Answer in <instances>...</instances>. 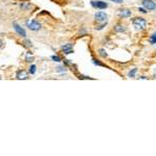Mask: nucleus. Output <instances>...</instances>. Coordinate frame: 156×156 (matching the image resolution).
<instances>
[{"label": "nucleus", "mask_w": 156, "mask_h": 156, "mask_svg": "<svg viewBox=\"0 0 156 156\" xmlns=\"http://www.w3.org/2000/svg\"><path fill=\"white\" fill-rule=\"evenodd\" d=\"M95 19H96V21H97L98 24H99V25L96 27V29H97V30L102 29L104 26L107 24V15L105 14V13H103V12L97 13V14L95 15Z\"/></svg>", "instance_id": "1"}, {"label": "nucleus", "mask_w": 156, "mask_h": 156, "mask_svg": "<svg viewBox=\"0 0 156 156\" xmlns=\"http://www.w3.org/2000/svg\"><path fill=\"white\" fill-rule=\"evenodd\" d=\"M132 23H133V26L136 29H138V30H144L147 26V21L144 18H135L132 21Z\"/></svg>", "instance_id": "2"}, {"label": "nucleus", "mask_w": 156, "mask_h": 156, "mask_svg": "<svg viewBox=\"0 0 156 156\" xmlns=\"http://www.w3.org/2000/svg\"><path fill=\"white\" fill-rule=\"evenodd\" d=\"M143 6L148 11H154L156 10V3L153 0H143L142 1Z\"/></svg>", "instance_id": "3"}, {"label": "nucleus", "mask_w": 156, "mask_h": 156, "mask_svg": "<svg viewBox=\"0 0 156 156\" xmlns=\"http://www.w3.org/2000/svg\"><path fill=\"white\" fill-rule=\"evenodd\" d=\"M27 27H28L30 30L37 31L41 29V24L39 23L38 21H36V20H31V21L27 22Z\"/></svg>", "instance_id": "4"}, {"label": "nucleus", "mask_w": 156, "mask_h": 156, "mask_svg": "<svg viewBox=\"0 0 156 156\" xmlns=\"http://www.w3.org/2000/svg\"><path fill=\"white\" fill-rule=\"evenodd\" d=\"M91 3H92L93 6L98 8V10H104L108 6V4L106 2H103V1H92Z\"/></svg>", "instance_id": "5"}, {"label": "nucleus", "mask_w": 156, "mask_h": 156, "mask_svg": "<svg viewBox=\"0 0 156 156\" xmlns=\"http://www.w3.org/2000/svg\"><path fill=\"white\" fill-rule=\"evenodd\" d=\"M13 25H14V29L16 30V32L18 33V34H20L21 37H26V31L24 30L23 28H22V27L19 25V24L14 23Z\"/></svg>", "instance_id": "6"}, {"label": "nucleus", "mask_w": 156, "mask_h": 156, "mask_svg": "<svg viewBox=\"0 0 156 156\" xmlns=\"http://www.w3.org/2000/svg\"><path fill=\"white\" fill-rule=\"evenodd\" d=\"M27 72L26 71H18V73H17V78L18 79H27Z\"/></svg>", "instance_id": "7"}, {"label": "nucleus", "mask_w": 156, "mask_h": 156, "mask_svg": "<svg viewBox=\"0 0 156 156\" xmlns=\"http://www.w3.org/2000/svg\"><path fill=\"white\" fill-rule=\"evenodd\" d=\"M120 16H121V17H123V18H126V17L131 16V12H130L129 10H121Z\"/></svg>", "instance_id": "8"}, {"label": "nucleus", "mask_w": 156, "mask_h": 156, "mask_svg": "<svg viewBox=\"0 0 156 156\" xmlns=\"http://www.w3.org/2000/svg\"><path fill=\"white\" fill-rule=\"evenodd\" d=\"M115 30L117 31V32H123V31H125V28H124L123 25H121V24H118V25L115 26Z\"/></svg>", "instance_id": "9"}, {"label": "nucleus", "mask_w": 156, "mask_h": 156, "mask_svg": "<svg viewBox=\"0 0 156 156\" xmlns=\"http://www.w3.org/2000/svg\"><path fill=\"white\" fill-rule=\"evenodd\" d=\"M150 43L151 44H156V32H154L151 37H150Z\"/></svg>", "instance_id": "10"}, {"label": "nucleus", "mask_w": 156, "mask_h": 156, "mask_svg": "<svg viewBox=\"0 0 156 156\" xmlns=\"http://www.w3.org/2000/svg\"><path fill=\"white\" fill-rule=\"evenodd\" d=\"M72 48H73V46H72V44H67V45L63 46V50L65 51H67V50H71Z\"/></svg>", "instance_id": "11"}, {"label": "nucleus", "mask_w": 156, "mask_h": 156, "mask_svg": "<svg viewBox=\"0 0 156 156\" xmlns=\"http://www.w3.org/2000/svg\"><path fill=\"white\" fill-rule=\"evenodd\" d=\"M32 60H33L32 55H31L30 53H27V55H26V62H28V63H32Z\"/></svg>", "instance_id": "12"}, {"label": "nucleus", "mask_w": 156, "mask_h": 156, "mask_svg": "<svg viewBox=\"0 0 156 156\" xmlns=\"http://www.w3.org/2000/svg\"><path fill=\"white\" fill-rule=\"evenodd\" d=\"M37 71V67L34 66V65H32V66L29 68V72H30V74H34Z\"/></svg>", "instance_id": "13"}, {"label": "nucleus", "mask_w": 156, "mask_h": 156, "mask_svg": "<svg viewBox=\"0 0 156 156\" xmlns=\"http://www.w3.org/2000/svg\"><path fill=\"white\" fill-rule=\"evenodd\" d=\"M136 69H133L132 71H130L129 73H128V76H129V77H134L135 76V73H136Z\"/></svg>", "instance_id": "14"}, {"label": "nucleus", "mask_w": 156, "mask_h": 156, "mask_svg": "<svg viewBox=\"0 0 156 156\" xmlns=\"http://www.w3.org/2000/svg\"><path fill=\"white\" fill-rule=\"evenodd\" d=\"M52 59H53V60H54V62H60V60H62V59H60V57H58V56H55V55H53V56H52Z\"/></svg>", "instance_id": "15"}, {"label": "nucleus", "mask_w": 156, "mask_h": 156, "mask_svg": "<svg viewBox=\"0 0 156 156\" xmlns=\"http://www.w3.org/2000/svg\"><path fill=\"white\" fill-rule=\"evenodd\" d=\"M112 2H115V3H122L123 2V0H111Z\"/></svg>", "instance_id": "16"}, {"label": "nucleus", "mask_w": 156, "mask_h": 156, "mask_svg": "<svg viewBox=\"0 0 156 156\" xmlns=\"http://www.w3.org/2000/svg\"><path fill=\"white\" fill-rule=\"evenodd\" d=\"M65 53H66V54H70V53H73V49L67 50V51H65Z\"/></svg>", "instance_id": "17"}, {"label": "nucleus", "mask_w": 156, "mask_h": 156, "mask_svg": "<svg viewBox=\"0 0 156 156\" xmlns=\"http://www.w3.org/2000/svg\"><path fill=\"white\" fill-rule=\"evenodd\" d=\"M100 54H101L102 55V56H104V57H105V56H106V54H105V53H104V50H100Z\"/></svg>", "instance_id": "18"}, {"label": "nucleus", "mask_w": 156, "mask_h": 156, "mask_svg": "<svg viewBox=\"0 0 156 156\" xmlns=\"http://www.w3.org/2000/svg\"><path fill=\"white\" fill-rule=\"evenodd\" d=\"M138 11H140L141 13H143V14H146V13H147L146 11L144 10V8H138Z\"/></svg>", "instance_id": "19"}, {"label": "nucleus", "mask_w": 156, "mask_h": 156, "mask_svg": "<svg viewBox=\"0 0 156 156\" xmlns=\"http://www.w3.org/2000/svg\"><path fill=\"white\" fill-rule=\"evenodd\" d=\"M1 46H2V41L0 40V48H1Z\"/></svg>", "instance_id": "20"}]
</instances>
